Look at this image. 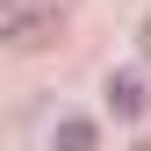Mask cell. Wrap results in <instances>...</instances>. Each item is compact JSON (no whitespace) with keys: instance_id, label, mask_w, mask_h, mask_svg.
Segmentation results:
<instances>
[{"instance_id":"cell-1","label":"cell","mask_w":151,"mask_h":151,"mask_svg":"<svg viewBox=\"0 0 151 151\" xmlns=\"http://www.w3.org/2000/svg\"><path fill=\"white\" fill-rule=\"evenodd\" d=\"M108 108H115V115H137L144 108V79L137 72H115V79H108Z\"/></svg>"},{"instance_id":"cell-2","label":"cell","mask_w":151,"mask_h":151,"mask_svg":"<svg viewBox=\"0 0 151 151\" xmlns=\"http://www.w3.org/2000/svg\"><path fill=\"white\" fill-rule=\"evenodd\" d=\"M58 151H93V122L65 115V122H58Z\"/></svg>"},{"instance_id":"cell-3","label":"cell","mask_w":151,"mask_h":151,"mask_svg":"<svg viewBox=\"0 0 151 151\" xmlns=\"http://www.w3.org/2000/svg\"><path fill=\"white\" fill-rule=\"evenodd\" d=\"M129 151H151V144H129Z\"/></svg>"}]
</instances>
